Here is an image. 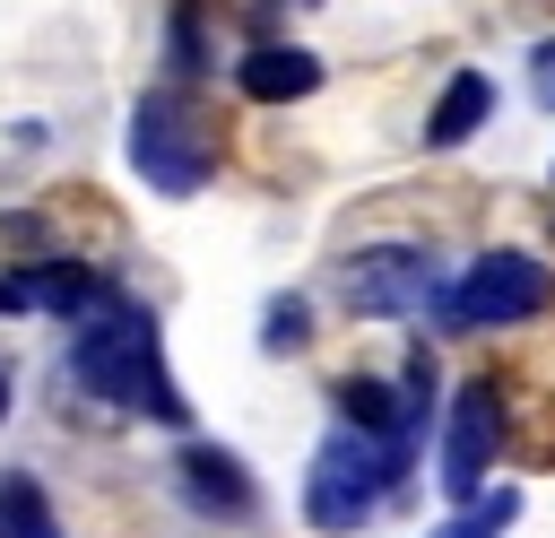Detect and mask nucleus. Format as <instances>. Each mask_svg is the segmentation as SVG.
Here are the masks:
<instances>
[{
    "label": "nucleus",
    "mask_w": 555,
    "mask_h": 538,
    "mask_svg": "<svg viewBox=\"0 0 555 538\" xmlns=\"http://www.w3.org/2000/svg\"><path fill=\"white\" fill-rule=\"evenodd\" d=\"M69 382L95 390V399H113V408H130V417H156V425H182V417H191L182 390H173V373H165L156 312L130 304V295H113V286H104V295L78 312V330H69Z\"/></svg>",
    "instance_id": "f257e3e1"
},
{
    "label": "nucleus",
    "mask_w": 555,
    "mask_h": 538,
    "mask_svg": "<svg viewBox=\"0 0 555 538\" xmlns=\"http://www.w3.org/2000/svg\"><path fill=\"white\" fill-rule=\"evenodd\" d=\"M408 477V451L399 443H373V434H330L321 451H312V477H304V521L312 529H356V521H373L382 512V495Z\"/></svg>",
    "instance_id": "f03ea898"
},
{
    "label": "nucleus",
    "mask_w": 555,
    "mask_h": 538,
    "mask_svg": "<svg viewBox=\"0 0 555 538\" xmlns=\"http://www.w3.org/2000/svg\"><path fill=\"white\" fill-rule=\"evenodd\" d=\"M130 165H139V182L165 191V200H191V191L208 182V139H199V121L182 113L173 87L139 95V113H130Z\"/></svg>",
    "instance_id": "7ed1b4c3"
},
{
    "label": "nucleus",
    "mask_w": 555,
    "mask_h": 538,
    "mask_svg": "<svg viewBox=\"0 0 555 538\" xmlns=\"http://www.w3.org/2000/svg\"><path fill=\"white\" fill-rule=\"evenodd\" d=\"M546 295H555L546 260H529V252H486V260H468L460 286L442 295V321H451V330H503V321L546 312Z\"/></svg>",
    "instance_id": "20e7f679"
},
{
    "label": "nucleus",
    "mask_w": 555,
    "mask_h": 538,
    "mask_svg": "<svg viewBox=\"0 0 555 538\" xmlns=\"http://www.w3.org/2000/svg\"><path fill=\"white\" fill-rule=\"evenodd\" d=\"M425 295H434V260L416 243H373V252H356L338 269V304L347 312H373V321H390V312H408Z\"/></svg>",
    "instance_id": "39448f33"
},
{
    "label": "nucleus",
    "mask_w": 555,
    "mask_h": 538,
    "mask_svg": "<svg viewBox=\"0 0 555 538\" xmlns=\"http://www.w3.org/2000/svg\"><path fill=\"white\" fill-rule=\"evenodd\" d=\"M494 443H503V399H494V382H468L451 399V443H442V495L451 503H477V477H486Z\"/></svg>",
    "instance_id": "423d86ee"
},
{
    "label": "nucleus",
    "mask_w": 555,
    "mask_h": 538,
    "mask_svg": "<svg viewBox=\"0 0 555 538\" xmlns=\"http://www.w3.org/2000/svg\"><path fill=\"white\" fill-rule=\"evenodd\" d=\"M173 477H182V495H191L199 512H217V521H243V512L260 503V495H251V477H243V460H234V451H217V443H182Z\"/></svg>",
    "instance_id": "0eeeda50"
},
{
    "label": "nucleus",
    "mask_w": 555,
    "mask_h": 538,
    "mask_svg": "<svg viewBox=\"0 0 555 538\" xmlns=\"http://www.w3.org/2000/svg\"><path fill=\"white\" fill-rule=\"evenodd\" d=\"M234 87H243V95H260V104H295V95H312V87H321V61H312L304 43H260V52H243V61H234Z\"/></svg>",
    "instance_id": "6e6552de"
},
{
    "label": "nucleus",
    "mask_w": 555,
    "mask_h": 538,
    "mask_svg": "<svg viewBox=\"0 0 555 538\" xmlns=\"http://www.w3.org/2000/svg\"><path fill=\"white\" fill-rule=\"evenodd\" d=\"M494 113V87L477 78V69H460L451 87H442V104H434V121H425V148H460V139H477V121Z\"/></svg>",
    "instance_id": "1a4fd4ad"
},
{
    "label": "nucleus",
    "mask_w": 555,
    "mask_h": 538,
    "mask_svg": "<svg viewBox=\"0 0 555 538\" xmlns=\"http://www.w3.org/2000/svg\"><path fill=\"white\" fill-rule=\"evenodd\" d=\"M17 286H26V304H52V312H87L104 286H95V269H78V260H43V269H17Z\"/></svg>",
    "instance_id": "9d476101"
},
{
    "label": "nucleus",
    "mask_w": 555,
    "mask_h": 538,
    "mask_svg": "<svg viewBox=\"0 0 555 538\" xmlns=\"http://www.w3.org/2000/svg\"><path fill=\"white\" fill-rule=\"evenodd\" d=\"M0 538H61V521L26 469H0Z\"/></svg>",
    "instance_id": "9b49d317"
},
{
    "label": "nucleus",
    "mask_w": 555,
    "mask_h": 538,
    "mask_svg": "<svg viewBox=\"0 0 555 538\" xmlns=\"http://www.w3.org/2000/svg\"><path fill=\"white\" fill-rule=\"evenodd\" d=\"M512 512H520V495H512V486H494V495H477L460 521H442V538H503V529H512Z\"/></svg>",
    "instance_id": "f8f14e48"
},
{
    "label": "nucleus",
    "mask_w": 555,
    "mask_h": 538,
    "mask_svg": "<svg viewBox=\"0 0 555 538\" xmlns=\"http://www.w3.org/2000/svg\"><path fill=\"white\" fill-rule=\"evenodd\" d=\"M304 330H312V321H304V304H278V312L260 321V347H304Z\"/></svg>",
    "instance_id": "ddd939ff"
},
{
    "label": "nucleus",
    "mask_w": 555,
    "mask_h": 538,
    "mask_svg": "<svg viewBox=\"0 0 555 538\" xmlns=\"http://www.w3.org/2000/svg\"><path fill=\"white\" fill-rule=\"evenodd\" d=\"M529 87H538V104H555V43L529 52Z\"/></svg>",
    "instance_id": "4468645a"
},
{
    "label": "nucleus",
    "mask_w": 555,
    "mask_h": 538,
    "mask_svg": "<svg viewBox=\"0 0 555 538\" xmlns=\"http://www.w3.org/2000/svg\"><path fill=\"white\" fill-rule=\"evenodd\" d=\"M0 312H26V286L17 278H0Z\"/></svg>",
    "instance_id": "2eb2a0df"
},
{
    "label": "nucleus",
    "mask_w": 555,
    "mask_h": 538,
    "mask_svg": "<svg viewBox=\"0 0 555 538\" xmlns=\"http://www.w3.org/2000/svg\"><path fill=\"white\" fill-rule=\"evenodd\" d=\"M0 417H9V382H0Z\"/></svg>",
    "instance_id": "dca6fc26"
}]
</instances>
